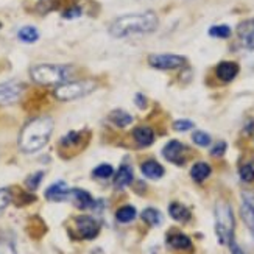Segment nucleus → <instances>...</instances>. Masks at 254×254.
Instances as JSON below:
<instances>
[{
  "instance_id": "nucleus-23",
  "label": "nucleus",
  "mask_w": 254,
  "mask_h": 254,
  "mask_svg": "<svg viewBox=\"0 0 254 254\" xmlns=\"http://www.w3.org/2000/svg\"><path fill=\"white\" fill-rule=\"evenodd\" d=\"M136 215H137V212H136L134 206H122L116 212V218L120 223H129L136 218Z\"/></svg>"
},
{
  "instance_id": "nucleus-37",
  "label": "nucleus",
  "mask_w": 254,
  "mask_h": 254,
  "mask_svg": "<svg viewBox=\"0 0 254 254\" xmlns=\"http://www.w3.org/2000/svg\"><path fill=\"white\" fill-rule=\"evenodd\" d=\"M136 103H137L140 108H145V103H147V100L142 97V94H137V95H136Z\"/></svg>"
},
{
  "instance_id": "nucleus-27",
  "label": "nucleus",
  "mask_w": 254,
  "mask_h": 254,
  "mask_svg": "<svg viewBox=\"0 0 254 254\" xmlns=\"http://www.w3.org/2000/svg\"><path fill=\"white\" fill-rule=\"evenodd\" d=\"M209 35L214 36V38L226 39V38L231 36V28L228 25H215V27H211V30H209Z\"/></svg>"
},
{
  "instance_id": "nucleus-6",
  "label": "nucleus",
  "mask_w": 254,
  "mask_h": 254,
  "mask_svg": "<svg viewBox=\"0 0 254 254\" xmlns=\"http://www.w3.org/2000/svg\"><path fill=\"white\" fill-rule=\"evenodd\" d=\"M148 64L154 69L159 70H172V69H180L186 64V58L181 55H173V53H159V55H151L148 58Z\"/></svg>"
},
{
  "instance_id": "nucleus-4",
  "label": "nucleus",
  "mask_w": 254,
  "mask_h": 254,
  "mask_svg": "<svg viewBox=\"0 0 254 254\" xmlns=\"http://www.w3.org/2000/svg\"><path fill=\"white\" fill-rule=\"evenodd\" d=\"M73 70L70 65L61 64H38L31 67L30 75L38 84H63L72 76Z\"/></svg>"
},
{
  "instance_id": "nucleus-21",
  "label": "nucleus",
  "mask_w": 254,
  "mask_h": 254,
  "mask_svg": "<svg viewBox=\"0 0 254 254\" xmlns=\"http://www.w3.org/2000/svg\"><path fill=\"white\" fill-rule=\"evenodd\" d=\"M240 215H242V220H244V223L247 225V228L250 229V233L254 237V209L248 203L244 201L240 207Z\"/></svg>"
},
{
  "instance_id": "nucleus-3",
  "label": "nucleus",
  "mask_w": 254,
  "mask_h": 254,
  "mask_svg": "<svg viewBox=\"0 0 254 254\" xmlns=\"http://www.w3.org/2000/svg\"><path fill=\"white\" fill-rule=\"evenodd\" d=\"M215 217V234L220 245L229 247L234 242L236 218L231 204L225 200H218L214 207Z\"/></svg>"
},
{
  "instance_id": "nucleus-5",
  "label": "nucleus",
  "mask_w": 254,
  "mask_h": 254,
  "mask_svg": "<svg viewBox=\"0 0 254 254\" xmlns=\"http://www.w3.org/2000/svg\"><path fill=\"white\" fill-rule=\"evenodd\" d=\"M97 89V83L92 80H86V81H72V83H63L60 84L57 89H55L53 95L61 102H70L76 100V98H81L92 94Z\"/></svg>"
},
{
  "instance_id": "nucleus-15",
  "label": "nucleus",
  "mask_w": 254,
  "mask_h": 254,
  "mask_svg": "<svg viewBox=\"0 0 254 254\" xmlns=\"http://www.w3.org/2000/svg\"><path fill=\"white\" fill-rule=\"evenodd\" d=\"M140 170H142V175L148 180H159L165 173L164 167L156 161H145L140 165Z\"/></svg>"
},
{
  "instance_id": "nucleus-10",
  "label": "nucleus",
  "mask_w": 254,
  "mask_h": 254,
  "mask_svg": "<svg viewBox=\"0 0 254 254\" xmlns=\"http://www.w3.org/2000/svg\"><path fill=\"white\" fill-rule=\"evenodd\" d=\"M237 36L245 49H254V19L240 22L237 27Z\"/></svg>"
},
{
  "instance_id": "nucleus-38",
  "label": "nucleus",
  "mask_w": 254,
  "mask_h": 254,
  "mask_svg": "<svg viewBox=\"0 0 254 254\" xmlns=\"http://www.w3.org/2000/svg\"><path fill=\"white\" fill-rule=\"evenodd\" d=\"M0 28H2V24H0Z\"/></svg>"
},
{
  "instance_id": "nucleus-30",
  "label": "nucleus",
  "mask_w": 254,
  "mask_h": 254,
  "mask_svg": "<svg viewBox=\"0 0 254 254\" xmlns=\"http://www.w3.org/2000/svg\"><path fill=\"white\" fill-rule=\"evenodd\" d=\"M42 178H44V172L33 173V175H30L28 178L25 180V186L28 187L30 190H36L38 187H39V184H41V181H42Z\"/></svg>"
},
{
  "instance_id": "nucleus-29",
  "label": "nucleus",
  "mask_w": 254,
  "mask_h": 254,
  "mask_svg": "<svg viewBox=\"0 0 254 254\" xmlns=\"http://www.w3.org/2000/svg\"><path fill=\"white\" fill-rule=\"evenodd\" d=\"M11 200H13V195H11V190L9 189H0V217L5 212V209L9 206Z\"/></svg>"
},
{
  "instance_id": "nucleus-35",
  "label": "nucleus",
  "mask_w": 254,
  "mask_h": 254,
  "mask_svg": "<svg viewBox=\"0 0 254 254\" xmlns=\"http://www.w3.org/2000/svg\"><path fill=\"white\" fill-rule=\"evenodd\" d=\"M242 196H244V201L248 203L254 209V192H244V193H242Z\"/></svg>"
},
{
  "instance_id": "nucleus-9",
  "label": "nucleus",
  "mask_w": 254,
  "mask_h": 254,
  "mask_svg": "<svg viewBox=\"0 0 254 254\" xmlns=\"http://www.w3.org/2000/svg\"><path fill=\"white\" fill-rule=\"evenodd\" d=\"M186 145H183V143L180 140H170L167 145L164 147L162 150V154L164 158L173 162V164H184V153H186Z\"/></svg>"
},
{
  "instance_id": "nucleus-8",
  "label": "nucleus",
  "mask_w": 254,
  "mask_h": 254,
  "mask_svg": "<svg viewBox=\"0 0 254 254\" xmlns=\"http://www.w3.org/2000/svg\"><path fill=\"white\" fill-rule=\"evenodd\" d=\"M22 91H24V86L16 81H8L0 84V106L17 102L19 97L22 95Z\"/></svg>"
},
{
  "instance_id": "nucleus-1",
  "label": "nucleus",
  "mask_w": 254,
  "mask_h": 254,
  "mask_svg": "<svg viewBox=\"0 0 254 254\" xmlns=\"http://www.w3.org/2000/svg\"><path fill=\"white\" fill-rule=\"evenodd\" d=\"M159 20L153 11L137 14H125L117 17L111 25H109V35L114 38H127L131 35H145L153 33L158 28Z\"/></svg>"
},
{
  "instance_id": "nucleus-17",
  "label": "nucleus",
  "mask_w": 254,
  "mask_h": 254,
  "mask_svg": "<svg viewBox=\"0 0 254 254\" xmlns=\"http://www.w3.org/2000/svg\"><path fill=\"white\" fill-rule=\"evenodd\" d=\"M132 136L134 140L139 143V147H150L154 142V132L148 127H137L132 131Z\"/></svg>"
},
{
  "instance_id": "nucleus-2",
  "label": "nucleus",
  "mask_w": 254,
  "mask_h": 254,
  "mask_svg": "<svg viewBox=\"0 0 254 254\" xmlns=\"http://www.w3.org/2000/svg\"><path fill=\"white\" fill-rule=\"evenodd\" d=\"M53 131V120L50 117L33 119L24 127L19 136V148L24 153H36L47 145Z\"/></svg>"
},
{
  "instance_id": "nucleus-11",
  "label": "nucleus",
  "mask_w": 254,
  "mask_h": 254,
  "mask_svg": "<svg viewBox=\"0 0 254 254\" xmlns=\"http://www.w3.org/2000/svg\"><path fill=\"white\" fill-rule=\"evenodd\" d=\"M69 193H70V189L67 187V184L64 181H58L52 184L46 190V198L49 201H65V200H69Z\"/></svg>"
},
{
  "instance_id": "nucleus-26",
  "label": "nucleus",
  "mask_w": 254,
  "mask_h": 254,
  "mask_svg": "<svg viewBox=\"0 0 254 254\" xmlns=\"http://www.w3.org/2000/svg\"><path fill=\"white\" fill-rule=\"evenodd\" d=\"M113 175H114V169L109 164H102V165H98L97 169H94L95 178L106 180V178H109V176H113Z\"/></svg>"
},
{
  "instance_id": "nucleus-7",
  "label": "nucleus",
  "mask_w": 254,
  "mask_h": 254,
  "mask_svg": "<svg viewBox=\"0 0 254 254\" xmlns=\"http://www.w3.org/2000/svg\"><path fill=\"white\" fill-rule=\"evenodd\" d=\"M75 229L81 239L91 240L100 233V223L89 215H80L75 218Z\"/></svg>"
},
{
  "instance_id": "nucleus-14",
  "label": "nucleus",
  "mask_w": 254,
  "mask_h": 254,
  "mask_svg": "<svg viewBox=\"0 0 254 254\" xmlns=\"http://www.w3.org/2000/svg\"><path fill=\"white\" fill-rule=\"evenodd\" d=\"M132 180H134L132 169L129 167V165L124 164V165H120V169L116 173L114 187H116V189H125V187H128L132 183Z\"/></svg>"
},
{
  "instance_id": "nucleus-33",
  "label": "nucleus",
  "mask_w": 254,
  "mask_h": 254,
  "mask_svg": "<svg viewBox=\"0 0 254 254\" xmlns=\"http://www.w3.org/2000/svg\"><path fill=\"white\" fill-rule=\"evenodd\" d=\"M226 151V142H218L217 145H214V148L211 150V154L215 158H220V156H223Z\"/></svg>"
},
{
  "instance_id": "nucleus-18",
  "label": "nucleus",
  "mask_w": 254,
  "mask_h": 254,
  "mask_svg": "<svg viewBox=\"0 0 254 254\" xmlns=\"http://www.w3.org/2000/svg\"><path fill=\"white\" fill-rule=\"evenodd\" d=\"M169 214L173 220H176V222H180V223H186V222H189L192 214L189 211V207H186L184 204L181 203H172L169 206Z\"/></svg>"
},
{
  "instance_id": "nucleus-36",
  "label": "nucleus",
  "mask_w": 254,
  "mask_h": 254,
  "mask_svg": "<svg viewBox=\"0 0 254 254\" xmlns=\"http://www.w3.org/2000/svg\"><path fill=\"white\" fill-rule=\"evenodd\" d=\"M229 247H231V254H245L244 250H242L237 244H234V242H233V244H231Z\"/></svg>"
},
{
  "instance_id": "nucleus-20",
  "label": "nucleus",
  "mask_w": 254,
  "mask_h": 254,
  "mask_svg": "<svg viewBox=\"0 0 254 254\" xmlns=\"http://www.w3.org/2000/svg\"><path fill=\"white\" fill-rule=\"evenodd\" d=\"M109 120L119 128H125L132 124V117L127 111H124V109H114V111L109 114Z\"/></svg>"
},
{
  "instance_id": "nucleus-24",
  "label": "nucleus",
  "mask_w": 254,
  "mask_h": 254,
  "mask_svg": "<svg viewBox=\"0 0 254 254\" xmlns=\"http://www.w3.org/2000/svg\"><path fill=\"white\" fill-rule=\"evenodd\" d=\"M17 38L22 42H27V44H33L39 39V33L35 27H22L17 33Z\"/></svg>"
},
{
  "instance_id": "nucleus-12",
  "label": "nucleus",
  "mask_w": 254,
  "mask_h": 254,
  "mask_svg": "<svg viewBox=\"0 0 254 254\" xmlns=\"http://www.w3.org/2000/svg\"><path fill=\"white\" fill-rule=\"evenodd\" d=\"M69 198L76 207L83 209V211H84V209H89V207L95 206V201H94V198L91 196V193L83 190V189H70Z\"/></svg>"
},
{
  "instance_id": "nucleus-25",
  "label": "nucleus",
  "mask_w": 254,
  "mask_h": 254,
  "mask_svg": "<svg viewBox=\"0 0 254 254\" xmlns=\"http://www.w3.org/2000/svg\"><path fill=\"white\" fill-rule=\"evenodd\" d=\"M239 175H240L242 181H245V183H253V181H254V161L247 162V164L242 165L240 170H239Z\"/></svg>"
},
{
  "instance_id": "nucleus-19",
  "label": "nucleus",
  "mask_w": 254,
  "mask_h": 254,
  "mask_svg": "<svg viewBox=\"0 0 254 254\" xmlns=\"http://www.w3.org/2000/svg\"><path fill=\"white\" fill-rule=\"evenodd\" d=\"M212 169L211 165L206 164V162H196L193 164V167L190 169V176L195 183H203L206 178H209V175H211Z\"/></svg>"
},
{
  "instance_id": "nucleus-34",
  "label": "nucleus",
  "mask_w": 254,
  "mask_h": 254,
  "mask_svg": "<svg viewBox=\"0 0 254 254\" xmlns=\"http://www.w3.org/2000/svg\"><path fill=\"white\" fill-rule=\"evenodd\" d=\"M63 16H64L65 19H75V17L81 16V8L73 6V8L67 9V11H64V14H63Z\"/></svg>"
},
{
  "instance_id": "nucleus-13",
  "label": "nucleus",
  "mask_w": 254,
  "mask_h": 254,
  "mask_svg": "<svg viewBox=\"0 0 254 254\" xmlns=\"http://www.w3.org/2000/svg\"><path fill=\"white\" fill-rule=\"evenodd\" d=\"M217 76L220 80H222L223 83H229V81H233L237 73H239V65L233 61H223V63H220L217 65Z\"/></svg>"
},
{
  "instance_id": "nucleus-22",
  "label": "nucleus",
  "mask_w": 254,
  "mask_h": 254,
  "mask_svg": "<svg viewBox=\"0 0 254 254\" xmlns=\"http://www.w3.org/2000/svg\"><path fill=\"white\" fill-rule=\"evenodd\" d=\"M142 220L150 226H159L162 223V214L154 207H147L145 211L142 212Z\"/></svg>"
},
{
  "instance_id": "nucleus-16",
  "label": "nucleus",
  "mask_w": 254,
  "mask_h": 254,
  "mask_svg": "<svg viewBox=\"0 0 254 254\" xmlns=\"http://www.w3.org/2000/svg\"><path fill=\"white\" fill-rule=\"evenodd\" d=\"M167 245L173 250H190L192 240L183 233H172L167 236Z\"/></svg>"
},
{
  "instance_id": "nucleus-31",
  "label": "nucleus",
  "mask_w": 254,
  "mask_h": 254,
  "mask_svg": "<svg viewBox=\"0 0 254 254\" xmlns=\"http://www.w3.org/2000/svg\"><path fill=\"white\" fill-rule=\"evenodd\" d=\"M0 254H17L11 240H0Z\"/></svg>"
},
{
  "instance_id": "nucleus-32",
  "label": "nucleus",
  "mask_w": 254,
  "mask_h": 254,
  "mask_svg": "<svg viewBox=\"0 0 254 254\" xmlns=\"http://www.w3.org/2000/svg\"><path fill=\"white\" fill-rule=\"evenodd\" d=\"M173 128L176 131H187V129H192L193 128V122H190V120H176V122L173 124Z\"/></svg>"
},
{
  "instance_id": "nucleus-28",
  "label": "nucleus",
  "mask_w": 254,
  "mask_h": 254,
  "mask_svg": "<svg viewBox=\"0 0 254 254\" xmlns=\"http://www.w3.org/2000/svg\"><path fill=\"white\" fill-rule=\"evenodd\" d=\"M192 140L196 143V145H200V147H207V145H211L212 139L204 131H195L193 134H192Z\"/></svg>"
}]
</instances>
